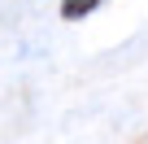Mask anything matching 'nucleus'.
<instances>
[{"label":"nucleus","instance_id":"nucleus-1","mask_svg":"<svg viewBox=\"0 0 148 144\" xmlns=\"http://www.w3.org/2000/svg\"><path fill=\"white\" fill-rule=\"evenodd\" d=\"M96 9H100V0H61V18L65 22H79V18L96 13Z\"/></svg>","mask_w":148,"mask_h":144}]
</instances>
